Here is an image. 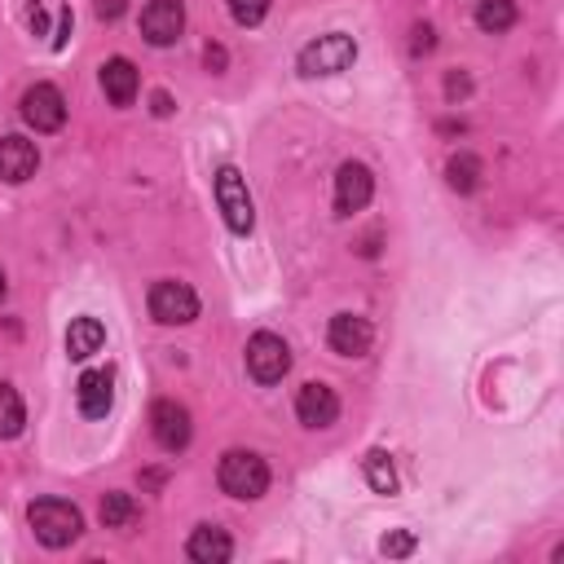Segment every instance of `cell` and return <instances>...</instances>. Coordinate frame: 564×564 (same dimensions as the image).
Returning a JSON list of instances; mask_svg holds the SVG:
<instances>
[{"mask_svg":"<svg viewBox=\"0 0 564 564\" xmlns=\"http://www.w3.org/2000/svg\"><path fill=\"white\" fill-rule=\"evenodd\" d=\"M229 14H234L238 27H256L269 14V0H229Z\"/></svg>","mask_w":564,"mask_h":564,"instance_id":"obj_23","label":"cell"},{"mask_svg":"<svg viewBox=\"0 0 564 564\" xmlns=\"http://www.w3.org/2000/svg\"><path fill=\"white\" fill-rule=\"evenodd\" d=\"M216 203H221V216H225V225H229L234 234H251L256 207H251V194H247L242 172L229 168V163L216 172Z\"/></svg>","mask_w":564,"mask_h":564,"instance_id":"obj_6","label":"cell"},{"mask_svg":"<svg viewBox=\"0 0 564 564\" xmlns=\"http://www.w3.org/2000/svg\"><path fill=\"white\" fill-rule=\"evenodd\" d=\"M247 371H251L256 384H278L282 375L292 371V349H287V340L273 336V331H256V336L247 340Z\"/></svg>","mask_w":564,"mask_h":564,"instance_id":"obj_5","label":"cell"},{"mask_svg":"<svg viewBox=\"0 0 564 564\" xmlns=\"http://www.w3.org/2000/svg\"><path fill=\"white\" fill-rule=\"evenodd\" d=\"M362 472H366V481H371L375 494H397V472H393V459L384 450H371L362 459Z\"/></svg>","mask_w":564,"mask_h":564,"instance_id":"obj_21","label":"cell"},{"mask_svg":"<svg viewBox=\"0 0 564 564\" xmlns=\"http://www.w3.org/2000/svg\"><path fill=\"white\" fill-rule=\"evenodd\" d=\"M150 318L163 323V327H185L199 318V296L190 282H177V278H163L150 287Z\"/></svg>","mask_w":564,"mask_h":564,"instance_id":"obj_4","label":"cell"},{"mask_svg":"<svg viewBox=\"0 0 564 564\" xmlns=\"http://www.w3.org/2000/svg\"><path fill=\"white\" fill-rule=\"evenodd\" d=\"M27 23H32V32H36V36H45V10H41V5H32V10H27Z\"/></svg>","mask_w":564,"mask_h":564,"instance_id":"obj_29","label":"cell"},{"mask_svg":"<svg viewBox=\"0 0 564 564\" xmlns=\"http://www.w3.org/2000/svg\"><path fill=\"white\" fill-rule=\"evenodd\" d=\"M380 551H384V555H393V560H402V555H410V551H415V533L397 529V533H388V538L380 542Z\"/></svg>","mask_w":564,"mask_h":564,"instance_id":"obj_24","label":"cell"},{"mask_svg":"<svg viewBox=\"0 0 564 564\" xmlns=\"http://www.w3.org/2000/svg\"><path fill=\"white\" fill-rule=\"evenodd\" d=\"M102 345H106V327L98 318H76L67 327V358L71 362H89L93 353H102Z\"/></svg>","mask_w":564,"mask_h":564,"instance_id":"obj_17","label":"cell"},{"mask_svg":"<svg viewBox=\"0 0 564 564\" xmlns=\"http://www.w3.org/2000/svg\"><path fill=\"white\" fill-rule=\"evenodd\" d=\"M41 168V150L27 137H0V181L23 185L27 177H36Z\"/></svg>","mask_w":564,"mask_h":564,"instance_id":"obj_14","label":"cell"},{"mask_svg":"<svg viewBox=\"0 0 564 564\" xmlns=\"http://www.w3.org/2000/svg\"><path fill=\"white\" fill-rule=\"evenodd\" d=\"M76 402H80V415L89 419H106L111 406H115V371H84L80 384H76Z\"/></svg>","mask_w":564,"mask_h":564,"instance_id":"obj_12","label":"cell"},{"mask_svg":"<svg viewBox=\"0 0 564 564\" xmlns=\"http://www.w3.org/2000/svg\"><path fill=\"white\" fill-rule=\"evenodd\" d=\"M203 63H207V71H225V49L221 45H207L203 49Z\"/></svg>","mask_w":564,"mask_h":564,"instance_id":"obj_26","label":"cell"},{"mask_svg":"<svg viewBox=\"0 0 564 564\" xmlns=\"http://www.w3.org/2000/svg\"><path fill=\"white\" fill-rule=\"evenodd\" d=\"M23 120L36 128V133H58L67 124V98L54 89V84H36L27 89L23 98Z\"/></svg>","mask_w":564,"mask_h":564,"instance_id":"obj_9","label":"cell"},{"mask_svg":"<svg viewBox=\"0 0 564 564\" xmlns=\"http://www.w3.org/2000/svg\"><path fill=\"white\" fill-rule=\"evenodd\" d=\"M185 555H190V560H199V564H225V560L234 555V542H229V533H225V529H216V524H199V529L190 533V542H185Z\"/></svg>","mask_w":564,"mask_h":564,"instance_id":"obj_16","label":"cell"},{"mask_svg":"<svg viewBox=\"0 0 564 564\" xmlns=\"http://www.w3.org/2000/svg\"><path fill=\"white\" fill-rule=\"evenodd\" d=\"M432 36H437V32H432V27H415V45H410V49H415V54H428V49H432V45H437V41H432Z\"/></svg>","mask_w":564,"mask_h":564,"instance_id":"obj_25","label":"cell"},{"mask_svg":"<svg viewBox=\"0 0 564 564\" xmlns=\"http://www.w3.org/2000/svg\"><path fill=\"white\" fill-rule=\"evenodd\" d=\"M150 432H155V441H159L168 454H181V450L190 445V437H194L190 410L177 406V402H155V410H150Z\"/></svg>","mask_w":564,"mask_h":564,"instance_id":"obj_10","label":"cell"},{"mask_svg":"<svg viewBox=\"0 0 564 564\" xmlns=\"http://www.w3.org/2000/svg\"><path fill=\"white\" fill-rule=\"evenodd\" d=\"M181 32H185V5H181V0H150V5L142 10V36L155 49L177 45Z\"/></svg>","mask_w":564,"mask_h":564,"instance_id":"obj_7","label":"cell"},{"mask_svg":"<svg viewBox=\"0 0 564 564\" xmlns=\"http://www.w3.org/2000/svg\"><path fill=\"white\" fill-rule=\"evenodd\" d=\"M120 14H124V0H98V19H111L115 23Z\"/></svg>","mask_w":564,"mask_h":564,"instance_id":"obj_27","label":"cell"},{"mask_svg":"<svg viewBox=\"0 0 564 564\" xmlns=\"http://www.w3.org/2000/svg\"><path fill=\"white\" fill-rule=\"evenodd\" d=\"M27 520H32L36 538H41L45 546H54V551L71 546V542L84 533V516H80V507L67 503V498H36V503L27 507Z\"/></svg>","mask_w":564,"mask_h":564,"instance_id":"obj_1","label":"cell"},{"mask_svg":"<svg viewBox=\"0 0 564 564\" xmlns=\"http://www.w3.org/2000/svg\"><path fill=\"white\" fill-rule=\"evenodd\" d=\"M150 111H155L159 120H163V115H172V98H168V93H155V98H150Z\"/></svg>","mask_w":564,"mask_h":564,"instance_id":"obj_28","label":"cell"},{"mask_svg":"<svg viewBox=\"0 0 564 564\" xmlns=\"http://www.w3.org/2000/svg\"><path fill=\"white\" fill-rule=\"evenodd\" d=\"M5 292H10V287H5V273H0V301H5Z\"/></svg>","mask_w":564,"mask_h":564,"instance_id":"obj_32","label":"cell"},{"mask_svg":"<svg viewBox=\"0 0 564 564\" xmlns=\"http://www.w3.org/2000/svg\"><path fill=\"white\" fill-rule=\"evenodd\" d=\"M371 340H375V331H371V323L358 318V314H336L331 327H327V345H331L340 358H366V353H371Z\"/></svg>","mask_w":564,"mask_h":564,"instance_id":"obj_11","label":"cell"},{"mask_svg":"<svg viewBox=\"0 0 564 564\" xmlns=\"http://www.w3.org/2000/svg\"><path fill=\"white\" fill-rule=\"evenodd\" d=\"M137 67L128 63V58H111L106 67H102V93H106V102L111 106H133V98H137Z\"/></svg>","mask_w":564,"mask_h":564,"instance_id":"obj_15","label":"cell"},{"mask_svg":"<svg viewBox=\"0 0 564 564\" xmlns=\"http://www.w3.org/2000/svg\"><path fill=\"white\" fill-rule=\"evenodd\" d=\"M371 199H375V177H371V168L358 163V159L340 163V172H336V212H340V216H353V212H362Z\"/></svg>","mask_w":564,"mask_h":564,"instance_id":"obj_8","label":"cell"},{"mask_svg":"<svg viewBox=\"0 0 564 564\" xmlns=\"http://www.w3.org/2000/svg\"><path fill=\"white\" fill-rule=\"evenodd\" d=\"M358 63V41L353 36H345V32H327V36H318L314 45H305L301 49V58H296V67H301V76H340V71H349Z\"/></svg>","mask_w":564,"mask_h":564,"instance_id":"obj_2","label":"cell"},{"mask_svg":"<svg viewBox=\"0 0 564 564\" xmlns=\"http://www.w3.org/2000/svg\"><path fill=\"white\" fill-rule=\"evenodd\" d=\"M23 424H27V406H23V397L10 388V384H0V437H19L23 432Z\"/></svg>","mask_w":564,"mask_h":564,"instance_id":"obj_19","label":"cell"},{"mask_svg":"<svg viewBox=\"0 0 564 564\" xmlns=\"http://www.w3.org/2000/svg\"><path fill=\"white\" fill-rule=\"evenodd\" d=\"M445 93H450V98H463V93H467V76H450V80H445Z\"/></svg>","mask_w":564,"mask_h":564,"instance_id":"obj_30","label":"cell"},{"mask_svg":"<svg viewBox=\"0 0 564 564\" xmlns=\"http://www.w3.org/2000/svg\"><path fill=\"white\" fill-rule=\"evenodd\" d=\"M296 419H301L305 428H331V424L340 419V397H336V388H327V384H305V388L296 393Z\"/></svg>","mask_w":564,"mask_h":564,"instance_id":"obj_13","label":"cell"},{"mask_svg":"<svg viewBox=\"0 0 564 564\" xmlns=\"http://www.w3.org/2000/svg\"><path fill=\"white\" fill-rule=\"evenodd\" d=\"M67 36H71V10L63 14V27H58V36H54V49H63V45H67Z\"/></svg>","mask_w":564,"mask_h":564,"instance_id":"obj_31","label":"cell"},{"mask_svg":"<svg viewBox=\"0 0 564 564\" xmlns=\"http://www.w3.org/2000/svg\"><path fill=\"white\" fill-rule=\"evenodd\" d=\"M137 520V503H133V494H106L102 498V524L106 529H128Z\"/></svg>","mask_w":564,"mask_h":564,"instance_id":"obj_22","label":"cell"},{"mask_svg":"<svg viewBox=\"0 0 564 564\" xmlns=\"http://www.w3.org/2000/svg\"><path fill=\"white\" fill-rule=\"evenodd\" d=\"M476 27L489 36H503L516 27V0H481L476 5Z\"/></svg>","mask_w":564,"mask_h":564,"instance_id":"obj_18","label":"cell"},{"mask_svg":"<svg viewBox=\"0 0 564 564\" xmlns=\"http://www.w3.org/2000/svg\"><path fill=\"white\" fill-rule=\"evenodd\" d=\"M445 181H450V190L472 194V190L481 185V159H476V155H454V159L445 163Z\"/></svg>","mask_w":564,"mask_h":564,"instance_id":"obj_20","label":"cell"},{"mask_svg":"<svg viewBox=\"0 0 564 564\" xmlns=\"http://www.w3.org/2000/svg\"><path fill=\"white\" fill-rule=\"evenodd\" d=\"M216 481H221V489H225L229 498L251 503V498H260V494L269 489V467H264V459L251 454V450H229V454L221 459Z\"/></svg>","mask_w":564,"mask_h":564,"instance_id":"obj_3","label":"cell"}]
</instances>
